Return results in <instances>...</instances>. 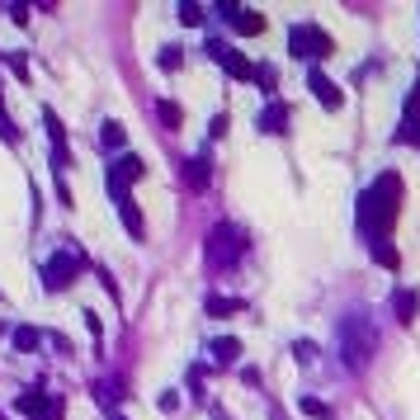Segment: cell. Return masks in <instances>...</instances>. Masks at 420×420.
<instances>
[{
	"label": "cell",
	"mask_w": 420,
	"mask_h": 420,
	"mask_svg": "<svg viewBox=\"0 0 420 420\" xmlns=\"http://www.w3.org/2000/svg\"><path fill=\"white\" fill-rule=\"evenodd\" d=\"M397 213H402V175H397V171H383L373 185L359 194V203H354V227H359V236H364L369 246L388 241Z\"/></svg>",
	"instance_id": "cell-1"
},
{
	"label": "cell",
	"mask_w": 420,
	"mask_h": 420,
	"mask_svg": "<svg viewBox=\"0 0 420 420\" xmlns=\"http://www.w3.org/2000/svg\"><path fill=\"white\" fill-rule=\"evenodd\" d=\"M373 354H378V326H373V316L350 311V316L340 321V359L354 369V373H364Z\"/></svg>",
	"instance_id": "cell-2"
},
{
	"label": "cell",
	"mask_w": 420,
	"mask_h": 420,
	"mask_svg": "<svg viewBox=\"0 0 420 420\" xmlns=\"http://www.w3.org/2000/svg\"><path fill=\"white\" fill-rule=\"evenodd\" d=\"M241 255H246V232H241L236 222H218V227L208 232V241H203V260H208L213 274L232 269Z\"/></svg>",
	"instance_id": "cell-3"
},
{
	"label": "cell",
	"mask_w": 420,
	"mask_h": 420,
	"mask_svg": "<svg viewBox=\"0 0 420 420\" xmlns=\"http://www.w3.org/2000/svg\"><path fill=\"white\" fill-rule=\"evenodd\" d=\"M90 265L85 260V250H71V246H62V250H52L47 255V265H43V293H66L71 288V279H80V269Z\"/></svg>",
	"instance_id": "cell-4"
},
{
	"label": "cell",
	"mask_w": 420,
	"mask_h": 420,
	"mask_svg": "<svg viewBox=\"0 0 420 420\" xmlns=\"http://www.w3.org/2000/svg\"><path fill=\"white\" fill-rule=\"evenodd\" d=\"M288 52H293L297 62H321V57L335 52V43H331V33L316 29V24H293V29H288Z\"/></svg>",
	"instance_id": "cell-5"
},
{
	"label": "cell",
	"mask_w": 420,
	"mask_h": 420,
	"mask_svg": "<svg viewBox=\"0 0 420 420\" xmlns=\"http://www.w3.org/2000/svg\"><path fill=\"white\" fill-rule=\"evenodd\" d=\"M109 199H113V208H118V218H123L128 236H132V241H142V236H147V222H142V213H137V199H132V189L118 185V180H109Z\"/></svg>",
	"instance_id": "cell-6"
},
{
	"label": "cell",
	"mask_w": 420,
	"mask_h": 420,
	"mask_svg": "<svg viewBox=\"0 0 420 420\" xmlns=\"http://www.w3.org/2000/svg\"><path fill=\"white\" fill-rule=\"evenodd\" d=\"M15 406L29 420H62V397H52V392H19Z\"/></svg>",
	"instance_id": "cell-7"
},
{
	"label": "cell",
	"mask_w": 420,
	"mask_h": 420,
	"mask_svg": "<svg viewBox=\"0 0 420 420\" xmlns=\"http://www.w3.org/2000/svg\"><path fill=\"white\" fill-rule=\"evenodd\" d=\"M218 15L232 24L241 38H255V33H265V15L260 10H250V5H218Z\"/></svg>",
	"instance_id": "cell-8"
},
{
	"label": "cell",
	"mask_w": 420,
	"mask_h": 420,
	"mask_svg": "<svg viewBox=\"0 0 420 420\" xmlns=\"http://www.w3.org/2000/svg\"><path fill=\"white\" fill-rule=\"evenodd\" d=\"M307 90L316 94V104H321V109H326V113L345 109V90H340V85H335V80L326 76V71H316V66H311V71H307Z\"/></svg>",
	"instance_id": "cell-9"
},
{
	"label": "cell",
	"mask_w": 420,
	"mask_h": 420,
	"mask_svg": "<svg viewBox=\"0 0 420 420\" xmlns=\"http://www.w3.org/2000/svg\"><path fill=\"white\" fill-rule=\"evenodd\" d=\"M208 57H213L222 71H232L236 80H250V76H255V62H246V57H241L236 47H227L222 38H213V43H208Z\"/></svg>",
	"instance_id": "cell-10"
},
{
	"label": "cell",
	"mask_w": 420,
	"mask_h": 420,
	"mask_svg": "<svg viewBox=\"0 0 420 420\" xmlns=\"http://www.w3.org/2000/svg\"><path fill=\"white\" fill-rule=\"evenodd\" d=\"M43 128H47V137H52V166L57 171H71V152H66V128H62V118L52 109H43Z\"/></svg>",
	"instance_id": "cell-11"
},
{
	"label": "cell",
	"mask_w": 420,
	"mask_h": 420,
	"mask_svg": "<svg viewBox=\"0 0 420 420\" xmlns=\"http://www.w3.org/2000/svg\"><path fill=\"white\" fill-rule=\"evenodd\" d=\"M255 128H260L265 137H283V132H288V104H283V99H269L265 109H260V118H255Z\"/></svg>",
	"instance_id": "cell-12"
},
{
	"label": "cell",
	"mask_w": 420,
	"mask_h": 420,
	"mask_svg": "<svg viewBox=\"0 0 420 420\" xmlns=\"http://www.w3.org/2000/svg\"><path fill=\"white\" fill-rule=\"evenodd\" d=\"M142 175H147V161H142V156H132V152H123V156L109 166V180H118V185H132V180H142Z\"/></svg>",
	"instance_id": "cell-13"
},
{
	"label": "cell",
	"mask_w": 420,
	"mask_h": 420,
	"mask_svg": "<svg viewBox=\"0 0 420 420\" xmlns=\"http://www.w3.org/2000/svg\"><path fill=\"white\" fill-rule=\"evenodd\" d=\"M392 316H397L402 326H411L420 316V293L416 288H397V293H392Z\"/></svg>",
	"instance_id": "cell-14"
},
{
	"label": "cell",
	"mask_w": 420,
	"mask_h": 420,
	"mask_svg": "<svg viewBox=\"0 0 420 420\" xmlns=\"http://www.w3.org/2000/svg\"><path fill=\"white\" fill-rule=\"evenodd\" d=\"M99 147H104V152H123L128 147V128L118 123V118H104V123H99Z\"/></svg>",
	"instance_id": "cell-15"
},
{
	"label": "cell",
	"mask_w": 420,
	"mask_h": 420,
	"mask_svg": "<svg viewBox=\"0 0 420 420\" xmlns=\"http://www.w3.org/2000/svg\"><path fill=\"white\" fill-rule=\"evenodd\" d=\"M203 311H208V316H236V311H246V297H222V293H208V297H203Z\"/></svg>",
	"instance_id": "cell-16"
},
{
	"label": "cell",
	"mask_w": 420,
	"mask_h": 420,
	"mask_svg": "<svg viewBox=\"0 0 420 420\" xmlns=\"http://www.w3.org/2000/svg\"><path fill=\"white\" fill-rule=\"evenodd\" d=\"M208 166H213L208 156H189V161H185V185H189V189H208V180H213V171H208Z\"/></svg>",
	"instance_id": "cell-17"
},
{
	"label": "cell",
	"mask_w": 420,
	"mask_h": 420,
	"mask_svg": "<svg viewBox=\"0 0 420 420\" xmlns=\"http://www.w3.org/2000/svg\"><path fill=\"white\" fill-rule=\"evenodd\" d=\"M10 340H15L19 354H33V350L43 345V331H38V326H15V331H10Z\"/></svg>",
	"instance_id": "cell-18"
},
{
	"label": "cell",
	"mask_w": 420,
	"mask_h": 420,
	"mask_svg": "<svg viewBox=\"0 0 420 420\" xmlns=\"http://www.w3.org/2000/svg\"><path fill=\"white\" fill-rule=\"evenodd\" d=\"M208 350H213V359H218L222 369H227V364H236V359H241V340H236V335H222V340H213V345H208Z\"/></svg>",
	"instance_id": "cell-19"
},
{
	"label": "cell",
	"mask_w": 420,
	"mask_h": 420,
	"mask_svg": "<svg viewBox=\"0 0 420 420\" xmlns=\"http://www.w3.org/2000/svg\"><path fill=\"white\" fill-rule=\"evenodd\" d=\"M397 142H402V147H420V113H416V109H406V113H402Z\"/></svg>",
	"instance_id": "cell-20"
},
{
	"label": "cell",
	"mask_w": 420,
	"mask_h": 420,
	"mask_svg": "<svg viewBox=\"0 0 420 420\" xmlns=\"http://www.w3.org/2000/svg\"><path fill=\"white\" fill-rule=\"evenodd\" d=\"M156 118L166 123V132H175V128L185 123V109H180L175 99H156Z\"/></svg>",
	"instance_id": "cell-21"
},
{
	"label": "cell",
	"mask_w": 420,
	"mask_h": 420,
	"mask_svg": "<svg viewBox=\"0 0 420 420\" xmlns=\"http://www.w3.org/2000/svg\"><path fill=\"white\" fill-rule=\"evenodd\" d=\"M250 80H255V85H260V90H265L269 99H274V90H279V71H274V66H265V62H260Z\"/></svg>",
	"instance_id": "cell-22"
},
{
	"label": "cell",
	"mask_w": 420,
	"mask_h": 420,
	"mask_svg": "<svg viewBox=\"0 0 420 420\" xmlns=\"http://www.w3.org/2000/svg\"><path fill=\"white\" fill-rule=\"evenodd\" d=\"M297 411H302V416H316V420H326V416H331V406H326V402H316V397H302V402H297Z\"/></svg>",
	"instance_id": "cell-23"
},
{
	"label": "cell",
	"mask_w": 420,
	"mask_h": 420,
	"mask_svg": "<svg viewBox=\"0 0 420 420\" xmlns=\"http://www.w3.org/2000/svg\"><path fill=\"white\" fill-rule=\"evenodd\" d=\"M0 137L19 142V128H15V118H10V109H5V99H0Z\"/></svg>",
	"instance_id": "cell-24"
},
{
	"label": "cell",
	"mask_w": 420,
	"mask_h": 420,
	"mask_svg": "<svg viewBox=\"0 0 420 420\" xmlns=\"http://www.w3.org/2000/svg\"><path fill=\"white\" fill-rule=\"evenodd\" d=\"M161 66H166V71H180V66H185V52H180V47H161Z\"/></svg>",
	"instance_id": "cell-25"
},
{
	"label": "cell",
	"mask_w": 420,
	"mask_h": 420,
	"mask_svg": "<svg viewBox=\"0 0 420 420\" xmlns=\"http://www.w3.org/2000/svg\"><path fill=\"white\" fill-rule=\"evenodd\" d=\"M180 24L199 29V24H203V5H180Z\"/></svg>",
	"instance_id": "cell-26"
},
{
	"label": "cell",
	"mask_w": 420,
	"mask_h": 420,
	"mask_svg": "<svg viewBox=\"0 0 420 420\" xmlns=\"http://www.w3.org/2000/svg\"><path fill=\"white\" fill-rule=\"evenodd\" d=\"M373 260H378V265H388V269H397V250H392L388 241H378V246H373Z\"/></svg>",
	"instance_id": "cell-27"
},
{
	"label": "cell",
	"mask_w": 420,
	"mask_h": 420,
	"mask_svg": "<svg viewBox=\"0 0 420 420\" xmlns=\"http://www.w3.org/2000/svg\"><path fill=\"white\" fill-rule=\"evenodd\" d=\"M293 354H297V364H311V359H316V345H311V340H293Z\"/></svg>",
	"instance_id": "cell-28"
},
{
	"label": "cell",
	"mask_w": 420,
	"mask_h": 420,
	"mask_svg": "<svg viewBox=\"0 0 420 420\" xmlns=\"http://www.w3.org/2000/svg\"><path fill=\"white\" fill-rule=\"evenodd\" d=\"M10 19H15V24H29V5H10Z\"/></svg>",
	"instance_id": "cell-29"
},
{
	"label": "cell",
	"mask_w": 420,
	"mask_h": 420,
	"mask_svg": "<svg viewBox=\"0 0 420 420\" xmlns=\"http://www.w3.org/2000/svg\"><path fill=\"white\" fill-rule=\"evenodd\" d=\"M161 411H180V397H175V392H161Z\"/></svg>",
	"instance_id": "cell-30"
},
{
	"label": "cell",
	"mask_w": 420,
	"mask_h": 420,
	"mask_svg": "<svg viewBox=\"0 0 420 420\" xmlns=\"http://www.w3.org/2000/svg\"><path fill=\"white\" fill-rule=\"evenodd\" d=\"M208 132H213V137H222V132H227V113H218V118L208 123Z\"/></svg>",
	"instance_id": "cell-31"
},
{
	"label": "cell",
	"mask_w": 420,
	"mask_h": 420,
	"mask_svg": "<svg viewBox=\"0 0 420 420\" xmlns=\"http://www.w3.org/2000/svg\"><path fill=\"white\" fill-rule=\"evenodd\" d=\"M109 420H128V416H118V411H109Z\"/></svg>",
	"instance_id": "cell-32"
},
{
	"label": "cell",
	"mask_w": 420,
	"mask_h": 420,
	"mask_svg": "<svg viewBox=\"0 0 420 420\" xmlns=\"http://www.w3.org/2000/svg\"><path fill=\"white\" fill-rule=\"evenodd\" d=\"M5 331H10V326H5V321H0V335H5Z\"/></svg>",
	"instance_id": "cell-33"
}]
</instances>
